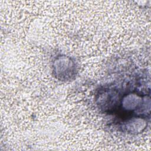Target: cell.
<instances>
[{"label": "cell", "instance_id": "cell-1", "mask_svg": "<svg viewBox=\"0 0 151 151\" xmlns=\"http://www.w3.org/2000/svg\"><path fill=\"white\" fill-rule=\"evenodd\" d=\"M76 63L70 57L61 56L54 61V72L60 80L71 79L76 74Z\"/></svg>", "mask_w": 151, "mask_h": 151}]
</instances>
